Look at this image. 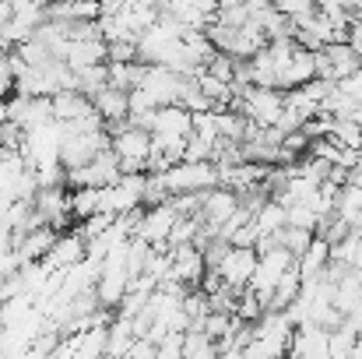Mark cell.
<instances>
[{
  "label": "cell",
  "instance_id": "4",
  "mask_svg": "<svg viewBox=\"0 0 362 359\" xmlns=\"http://www.w3.org/2000/svg\"><path fill=\"white\" fill-rule=\"evenodd\" d=\"M296 268V257L285 250V246H274V250H264L260 261H257V271H253V282H250V292L264 303V310L271 307V296L274 289L281 285V278Z\"/></svg>",
  "mask_w": 362,
  "mask_h": 359
},
{
  "label": "cell",
  "instance_id": "6",
  "mask_svg": "<svg viewBox=\"0 0 362 359\" xmlns=\"http://www.w3.org/2000/svg\"><path fill=\"white\" fill-rule=\"evenodd\" d=\"M257 261H260V253H257V250L229 246V253L222 257V264L215 268V275L222 278V285H226V289H233V292H246V289H250V282H253Z\"/></svg>",
  "mask_w": 362,
  "mask_h": 359
},
{
  "label": "cell",
  "instance_id": "3",
  "mask_svg": "<svg viewBox=\"0 0 362 359\" xmlns=\"http://www.w3.org/2000/svg\"><path fill=\"white\" fill-rule=\"evenodd\" d=\"M233 110H240L243 117L260 130H274L285 117V96L274 92V89H243Z\"/></svg>",
  "mask_w": 362,
  "mask_h": 359
},
{
  "label": "cell",
  "instance_id": "8",
  "mask_svg": "<svg viewBox=\"0 0 362 359\" xmlns=\"http://www.w3.org/2000/svg\"><path fill=\"white\" fill-rule=\"evenodd\" d=\"M253 229H257V237H260V239L285 233V229H288V208H285L281 201L267 198V201L253 212Z\"/></svg>",
  "mask_w": 362,
  "mask_h": 359
},
{
  "label": "cell",
  "instance_id": "7",
  "mask_svg": "<svg viewBox=\"0 0 362 359\" xmlns=\"http://www.w3.org/2000/svg\"><path fill=\"white\" fill-rule=\"evenodd\" d=\"M288 359H334L331 356V331H324V328H317V324L296 328Z\"/></svg>",
  "mask_w": 362,
  "mask_h": 359
},
{
  "label": "cell",
  "instance_id": "15",
  "mask_svg": "<svg viewBox=\"0 0 362 359\" xmlns=\"http://www.w3.org/2000/svg\"><path fill=\"white\" fill-rule=\"evenodd\" d=\"M349 46L356 50V57H359V64H362V18H356L352 28H349Z\"/></svg>",
  "mask_w": 362,
  "mask_h": 359
},
{
  "label": "cell",
  "instance_id": "13",
  "mask_svg": "<svg viewBox=\"0 0 362 359\" xmlns=\"http://www.w3.org/2000/svg\"><path fill=\"white\" fill-rule=\"evenodd\" d=\"M338 89H341V92H345V96H349V99H352L356 106H362V71L349 74V78H345V81H341Z\"/></svg>",
  "mask_w": 362,
  "mask_h": 359
},
{
  "label": "cell",
  "instance_id": "14",
  "mask_svg": "<svg viewBox=\"0 0 362 359\" xmlns=\"http://www.w3.org/2000/svg\"><path fill=\"white\" fill-rule=\"evenodd\" d=\"M14 96V74H11V64H7V57L0 60V103L4 99H11Z\"/></svg>",
  "mask_w": 362,
  "mask_h": 359
},
{
  "label": "cell",
  "instance_id": "10",
  "mask_svg": "<svg viewBox=\"0 0 362 359\" xmlns=\"http://www.w3.org/2000/svg\"><path fill=\"white\" fill-rule=\"evenodd\" d=\"M331 141H334L338 148L362 152V127L356 120H334V123H331Z\"/></svg>",
  "mask_w": 362,
  "mask_h": 359
},
{
  "label": "cell",
  "instance_id": "5",
  "mask_svg": "<svg viewBox=\"0 0 362 359\" xmlns=\"http://www.w3.org/2000/svg\"><path fill=\"white\" fill-rule=\"evenodd\" d=\"M180 219H183V215H180V208H176L173 201L155 205V208H144L141 219H137L134 237L144 239V243L155 246V250H169V237H173V229H176Z\"/></svg>",
  "mask_w": 362,
  "mask_h": 359
},
{
  "label": "cell",
  "instance_id": "2",
  "mask_svg": "<svg viewBox=\"0 0 362 359\" xmlns=\"http://www.w3.org/2000/svg\"><path fill=\"white\" fill-rule=\"evenodd\" d=\"M162 187L169 198H187V194H208L218 187V166L215 162H180L165 173H158Z\"/></svg>",
  "mask_w": 362,
  "mask_h": 359
},
{
  "label": "cell",
  "instance_id": "11",
  "mask_svg": "<svg viewBox=\"0 0 362 359\" xmlns=\"http://www.w3.org/2000/svg\"><path fill=\"white\" fill-rule=\"evenodd\" d=\"M183 359H222V349H218V342L204 338L201 331H187V353H183Z\"/></svg>",
  "mask_w": 362,
  "mask_h": 359
},
{
  "label": "cell",
  "instance_id": "1",
  "mask_svg": "<svg viewBox=\"0 0 362 359\" xmlns=\"http://www.w3.org/2000/svg\"><path fill=\"white\" fill-rule=\"evenodd\" d=\"M110 137H113V155L120 159L123 173H148V162H151V130L144 127H134V123H120V127H106Z\"/></svg>",
  "mask_w": 362,
  "mask_h": 359
},
{
  "label": "cell",
  "instance_id": "12",
  "mask_svg": "<svg viewBox=\"0 0 362 359\" xmlns=\"http://www.w3.org/2000/svg\"><path fill=\"white\" fill-rule=\"evenodd\" d=\"M288 226L317 237V233H320V226H324V219H320L310 205H292V208H288Z\"/></svg>",
  "mask_w": 362,
  "mask_h": 359
},
{
  "label": "cell",
  "instance_id": "9",
  "mask_svg": "<svg viewBox=\"0 0 362 359\" xmlns=\"http://www.w3.org/2000/svg\"><path fill=\"white\" fill-rule=\"evenodd\" d=\"M95 117V106L88 96L81 92H60L53 96V120L57 123H78V120H88Z\"/></svg>",
  "mask_w": 362,
  "mask_h": 359
},
{
  "label": "cell",
  "instance_id": "16",
  "mask_svg": "<svg viewBox=\"0 0 362 359\" xmlns=\"http://www.w3.org/2000/svg\"><path fill=\"white\" fill-rule=\"evenodd\" d=\"M4 57H7V46H4V42H0V60H4Z\"/></svg>",
  "mask_w": 362,
  "mask_h": 359
}]
</instances>
